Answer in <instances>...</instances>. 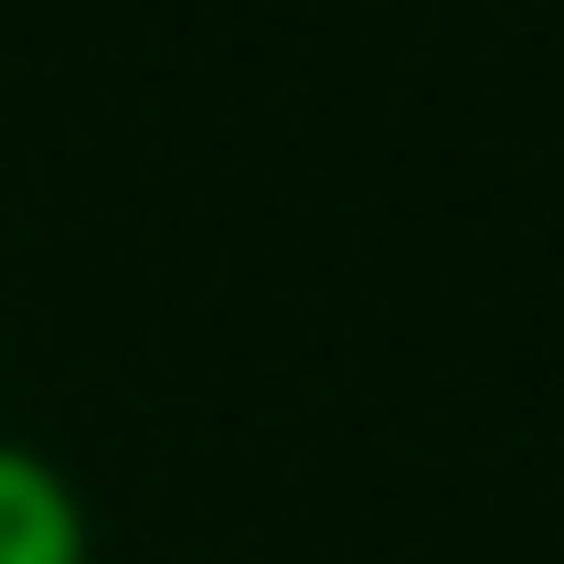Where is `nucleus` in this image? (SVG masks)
<instances>
[{
    "mask_svg": "<svg viewBox=\"0 0 564 564\" xmlns=\"http://www.w3.org/2000/svg\"><path fill=\"white\" fill-rule=\"evenodd\" d=\"M0 564H96L86 490L22 437H0Z\"/></svg>",
    "mask_w": 564,
    "mask_h": 564,
    "instance_id": "f257e3e1",
    "label": "nucleus"
}]
</instances>
